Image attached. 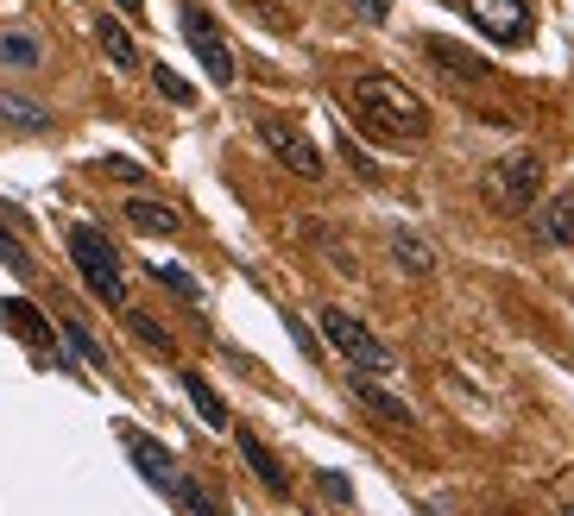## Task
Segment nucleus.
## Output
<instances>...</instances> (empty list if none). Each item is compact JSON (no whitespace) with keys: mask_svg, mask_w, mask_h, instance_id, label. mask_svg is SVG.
Here are the masks:
<instances>
[{"mask_svg":"<svg viewBox=\"0 0 574 516\" xmlns=\"http://www.w3.org/2000/svg\"><path fill=\"white\" fill-rule=\"evenodd\" d=\"M152 82H159V95H171V101H178V108H190V101H197V89H190V82H183V77H171L164 63H159V70H152Z\"/></svg>","mask_w":574,"mask_h":516,"instance_id":"22","label":"nucleus"},{"mask_svg":"<svg viewBox=\"0 0 574 516\" xmlns=\"http://www.w3.org/2000/svg\"><path fill=\"white\" fill-rule=\"evenodd\" d=\"M423 58L436 63L442 77H455V82H486L493 77L480 51H461V44H449V39H423Z\"/></svg>","mask_w":574,"mask_h":516,"instance_id":"9","label":"nucleus"},{"mask_svg":"<svg viewBox=\"0 0 574 516\" xmlns=\"http://www.w3.org/2000/svg\"><path fill=\"white\" fill-rule=\"evenodd\" d=\"M385 246H392V259H397V271H411V277H436V246L423 240L416 227H392L385 233Z\"/></svg>","mask_w":574,"mask_h":516,"instance_id":"10","label":"nucleus"},{"mask_svg":"<svg viewBox=\"0 0 574 516\" xmlns=\"http://www.w3.org/2000/svg\"><path fill=\"white\" fill-rule=\"evenodd\" d=\"M354 7H360V20H366V26H385V20H392V0H354Z\"/></svg>","mask_w":574,"mask_h":516,"instance_id":"25","label":"nucleus"},{"mask_svg":"<svg viewBox=\"0 0 574 516\" xmlns=\"http://www.w3.org/2000/svg\"><path fill=\"white\" fill-rule=\"evenodd\" d=\"M322 334H329V346H335V353H348L360 372H392V346L379 341L373 327H360L348 308H322Z\"/></svg>","mask_w":574,"mask_h":516,"instance_id":"4","label":"nucleus"},{"mask_svg":"<svg viewBox=\"0 0 574 516\" xmlns=\"http://www.w3.org/2000/svg\"><path fill=\"white\" fill-rule=\"evenodd\" d=\"M322 492L335 497V504H348V478H341V473H322Z\"/></svg>","mask_w":574,"mask_h":516,"instance_id":"27","label":"nucleus"},{"mask_svg":"<svg viewBox=\"0 0 574 516\" xmlns=\"http://www.w3.org/2000/svg\"><path fill=\"white\" fill-rule=\"evenodd\" d=\"M63 334H70V346H77V353H82V360H89V365H108V353H101V346H95V334H89V327H82V322H63Z\"/></svg>","mask_w":574,"mask_h":516,"instance_id":"21","label":"nucleus"},{"mask_svg":"<svg viewBox=\"0 0 574 516\" xmlns=\"http://www.w3.org/2000/svg\"><path fill=\"white\" fill-rule=\"evenodd\" d=\"M0 315H7V322L20 327V334H26L32 346H44V341H51V327H44V315H39L32 303H0Z\"/></svg>","mask_w":574,"mask_h":516,"instance_id":"18","label":"nucleus"},{"mask_svg":"<svg viewBox=\"0 0 574 516\" xmlns=\"http://www.w3.org/2000/svg\"><path fill=\"white\" fill-rule=\"evenodd\" d=\"M120 441H127V454H133V466H139V473L152 478L159 492H171V478H178V466H171V454H164L159 441H145V435H139V428H127V435H120Z\"/></svg>","mask_w":574,"mask_h":516,"instance_id":"11","label":"nucleus"},{"mask_svg":"<svg viewBox=\"0 0 574 516\" xmlns=\"http://www.w3.org/2000/svg\"><path fill=\"white\" fill-rule=\"evenodd\" d=\"M127 221H133L139 233H178V209H164V202H145V195H133V202H127Z\"/></svg>","mask_w":574,"mask_h":516,"instance_id":"13","label":"nucleus"},{"mask_svg":"<svg viewBox=\"0 0 574 516\" xmlns=\"http://www.w3.org/2000/svg\"><path fill=\"white\" fill-rule=\"evenodd\" d=\"M348 101H354V114L373 127L379 139H423L430 133V108H423V95H411L397 77H354V89H348Z\"/></svg>","mask_w":574,"mask_h":516,"instance_id":"1","label":"nucleus"},{"mask_svg":"<svg viewBox=\"0 0 574 516\" xmlns=\"http://www.w3.org/2000/svg\"><path fill=\"white\" fill-rule=\"evenodd\" d=\"M536 190H543V158H531V152L493 158L486 176H480V195H486V209L493 214H524L536 202Z\"/></svg>","mask_w":574,"mask_h":516,"instance_id":"2","label":"nucleus"},{"mask_svg":"<svg viewBox=\"0 0 574 516\" xmlns=\"http://www.w3.org/2000/svg\"><path fill=\"white\" fill-rule=\"evenodd\" d=\"M348 164H354V171L366 176V183H379V164H373V158H366V152H360L354 139H348Z\"/></svg>","mask_w":574,"mask_h":516,"instance_id":"26","label":"nucleus"},{"mask_svg":"<svg viewBox=\"0 0 574 516\" xmlns=\"http://www.w3.org/2000/svg\"><path fill=\"white\" fill-rule=\"evenodd\" d=\"M183 39H190V51L202 58V70H209V82H234V51H228V39H221V26L202 13V7H183Z\"/></svg>","mask_w":574,"mask_h":516,"instance_id":"7","label":"nucleus"},{"mask_svg":"<svg viewBox=\"0 0 574 516\" xmlns=\"http://www.w3.org/2000/svg\"><path fill=\"white\" fill-rule=\"evenodd\" d=\"M259 139H265V152H272L291 176H310V183L322 176V152H316V139L298 133L291 120H259Z\"/></svg>","mask_w":574,"mask_h":516,"instance_id":"5","label":"nucleus"},{"mask_svg":"<svg viewBox=\"0 0 574 516\" xmlns=\"http://www.w3.org/2000/svg\"><path fill=\"white\" fill-rule=\"evenodd\" d=\"M354 397L366 403V409H373V416L385 422V428H416L411 403L397 397V391H385V384H379V378H366V372H360V365H354Z\"/></svg>","mask_w":574,"mask_h":516,"instance_id":"8","label":"nucleus"},{"mask_svg":"<svg viewBox=\"0 0 574 516\" xmlns=\"http://www.w3.org/2000/svg\"><path fill=\"white\" fill-rule=\"evenodd\" d=\"M536 240L543 246H574V190H562L550 209L536 214Z\"/></svg>","mask_w":574,"mask_h":516,"instance_id":"12","label":"nucleus"},{"mask_svg":"<svg viewBox=\"0 0 574 516\" xmlns=\"http://www.w3.org/2000/svg\"><path fill=\"white\" fill-rule=\"evenodd\" d=\"M152 277H164V284H171V290H178V296H183V303H202L197 277H190V271H183V265H164V271H152Z\"/></svg>","mask_w":574,"mask_h":516,"instance_id":"23","label":"nucleus"},{"mask_svg":"<svg viewBox=\"0 0 574 516\" xmlns=\"http://www.w3.org/2000/svg\"><path fill=\"white\" fill-rule=\"evenodd\" d=\"M70 259H77L89 296H101V303H127V277H120V259H114V246H108L95 227H70Z\"/></svg>","mask_w":574,"mask_h":516,"instance_id":"3","label":"nucleus"},{"mask_svg":"<svg viewBox=\"0 0 574 516\" xmlns=\"http://www.w3.org/2000/svg\"><path fill=\"white\" fill-rule=\"evenodd\" d=\"M493 44H531V0H461Z\"/></svg>","mask_w":574,"mask_h":516,"instance_id":"6","label":"nucleus"},{"mask_svg":"<svg viewBox=\"0 0 574 516\" xmlns=\"http://www.w3.org/2000/svg\"><path fill=\"white\" fill-rule=\"evenodd\" d=\"M120 7H127V13H139V0H120Z\"/></svg>","mask_w":574,"mask_h":516,"instance_id":"28","label":"nucleus"},{"mask_svg":"<svg viewBox=\"0 0 574 516\" xmlns=\"http://www.w3.org/2000/svg\"><path fill=\"white\" fill-rule=\"evenodd\" d=\"M240 454H246V466H253V473L265 478V485H272L278 497L291 492V478H284V466H278V459L265 454V447H259V435H240Z\"/></svg>","mask_w":574,"mask_h":516,"instance_id":"15","label":"nucleus"},{"mask_svg":"<svg viewBox=\"0 0 574 516\" xmlns=\"http://www.w3.org/2000/svg\"><path fill=\"white\" fill-rule=\"evenodd\" d=\"M0 120H13L20 133H44L51 127V114H44L39 101H20V95H7V89H0Z\"/></svg>","mask_w":574,"mask_h":516,"instance_id":"16","label":"nucleus"},{"mask_svg":"<svg viewBox=\"0 0 574 516\" xmlns=\"http://www.w3.org/2000/svg\"><path fill=\"white\" fill-rule=\"evenodd\" d=\"M183 384H190V403H197L202 416L215 422V428H228V403H221L215 391H209V378H197V372H190V378H183Z\"/></svg>","mask_w":574,"mask_h":516,"instance_id":"19","label":"nucleus"},{"mask_svg":"<svg viewBox=\"0 0 574 516\" xmlns=\"http://www.w3.org/2000/svg\"><path fill=\"white\" fill-rule=\"evenodd\" d=\"M95 39H101V51H108V63L139 70V51H133V39H127V26L120 20H95Z\"/></svg>","mask_w":574,"mask_h":516,"instance_id":"14","label":"nucleus"},{"mask_svg":"<svg viewBox=\"0 0 574 516\" xmlns=\"http://www.w3.org/2000/svg\"><path fill=\"white\" fill-rule=\"evenodd\" d=\"M127 327H133V341H139V346H159V353H171V334H164L152 315H127Z\"/></svg>","mask_w":574,"mask_h":516,"instance_id":"20","label":"nucleus"},{"mask_svg":"<svg viewBox=\"0 0 574 516\" xmlns=\"http://www.w3.org/2000/svg\"><path fill=\"white\" fill-rule=\"evenodd\" d=\"M0 259H7V265L20 271V277H32V259H26V246H20V240H13L7 227H0Z\"/></svg>","mask_w":574,"mask_h":516,"instance_id":"24","label":"nucleus"},{"mask_svg":"<svg viewBox=\"0 0 574 516\" xmlns=\"http://www.w3.org/2000/svg\"><path fill=\"white\" fill-rule=\"evenodd\" d=\"M39 39L32 32H0V63H13V70H39Z\"/></svg>","mask_w":574,"mask_h":516,"instance_id":"17","label":"nucleus"}]
</instances>
